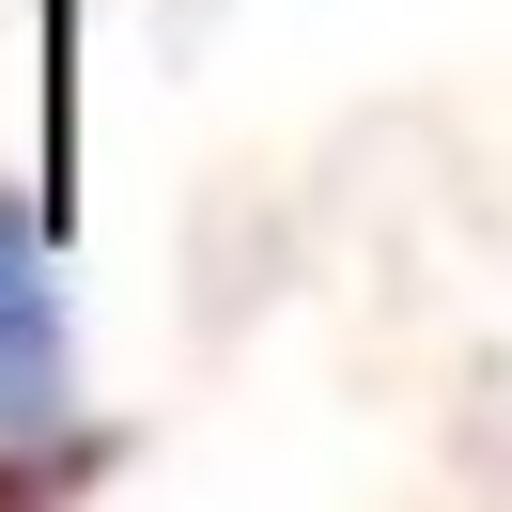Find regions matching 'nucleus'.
<instances>
[{
	"label": "nucleus",
	"instance_id": "f257e3e1",
	"mask_svg": "<svg viewBox=\"0 0 512 512\" xmlns=\"http://www.w3.org/2000/svg\"><path fill=\"white\" fill-rule=\"evenodd\" d=\"M0 435H63V295L16 202H0Z\"/></svg>",
	"mask_w": 512,
	"mask_h": 512
}]
</instances>
